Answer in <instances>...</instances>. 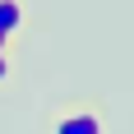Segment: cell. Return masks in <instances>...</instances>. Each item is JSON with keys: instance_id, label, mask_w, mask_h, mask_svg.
Here are the masks:
<instances>
[{"instance_id": "277c9868", "label": "cell", "mask_w": 134, "mask_h": 134, "mask_svg": "<svg viewBox=\"0 0 134 134\" xmlns=\"http://www.w3.org/2000/svg\"><path fill=\"white\" fill-rule=\"evenodd\" d=\"M0 51H5V55H9V42H5V37H0Z\"/></svg>"}, {"instance_id": "7a4b0ae2", "label": "cell", "mask_w": 134, "mask_h": 134, "mask_svg": "<svg viewBox=\"0 0 134 134\" xmlns=\"http://www.w3.org/2000/svg\"><path fill=\"white\" fill-rule=\"evenodd\" d=\"M23 19H28V0H0V37H5V42L19 37Z\"/></svg>"}, {"instance_id": "6da1fadb", "label": "cell", "mask_w": 134, "mask_h": 134, "mask_svg": "<svg viewBox=\"0 0 134 134\" xmlns=\"http://www.w3.org/2000/svg\"><path fill=\"white\" fill-rule=\"evenodd\" d=\"M51 134H107L102 107H97V102H69V107L51 120Z\"/></svg>"}, {"instance_id": "3957f363", "label": "cell", "mask_w": 134, "mask_h": 134, "mask_svg": "<svg viewBox=\"0 0 134 134\" xmlns=\"http://www.w3.org/2000/svg\"><path fill=\"white\" fill-rule=\"evenodd\" d=\"M9 69H14V65H9V55L0 51V79H9Z\"/></svg>"}]
</instances>
